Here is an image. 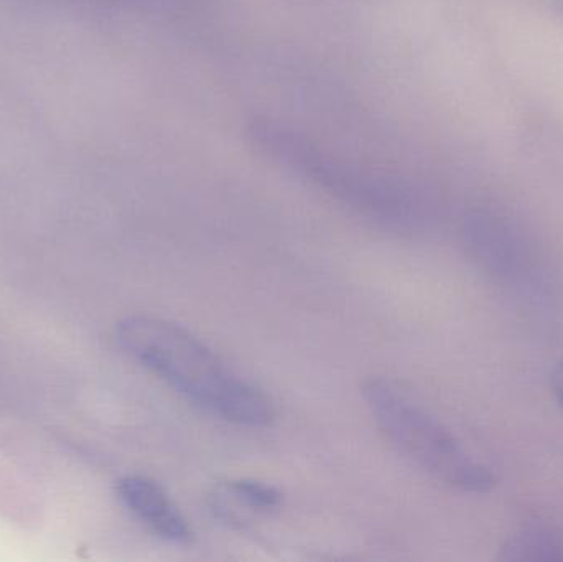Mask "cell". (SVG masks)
<instances>
[{
  "instance_id": "5b68a950",
  "label": "cell",
  "mask_w": 563,
  "mask_h": 562,
  "mask_svg": "<svg viewBox=\"0 0 563 562\" xmlns=\"http://www.w3.org/2000/svg\"><path fill=\"white\" fill-rule=\"evenodd\" d=\"M119 500L141 520L152 533L174 544L190 543L194 538L190 524L170 495L147 475H125L118 482Z\"/></svg>"
},
{
  "instance_id": "3957f363",
  "label": "cell",
  "mask_w": 563,
  "mask_h": 562,
  "mask_svg": "<svg viewBox=\"0 0 563 562\" xmlns=\"http://www.w3.org/2000/svg\"><path fill=\"white\" fill-rule=\"evenodd\" d=\"M254 134L263 147H267L285 164L291 165L314 185L361 213L389 227L409 230L426 221V208L410 188L338 164L284 129L263 124L254 129Z\"/></svg>"
},
{
  "instance_id": "8992f818",
  "label": "cell",
  "mask_w": 563,
  "mask_h": 562,
  "mask_svg": "<svg viewBox=\"0 0 563 562\" xmlns=\"http://www.w3.org/2000/svg\"><path fill=\"white\" fill-rule=\"evenodd\" d=\"M499 560L563 561V531L551 527L521 528L503 543Z\"/></svg>"
},
{
  "instance_id": "7a4b0ae2",
  "label": "cell",
  "mask_w": 563,
  "mask_h": 562,
  "mask_svg": "<svg viewBox=\"0 0 563 562\" xmlns=\"http://www.w3.org/2000/svg\"><path fill=\"white\" fill-rule=\"evenodd\" d=\"M367 411L393 448L433 481L463 494H489L492 469L476 461L456 436L389 378L373 376L361 389Z\"/></svg>"
},
{
  "instance_id": "277c9868",
  "label": "cell",
  "mask_w": 563,
  "mask_h": 562,
  "mask_svg": "<svg viewBox=\"0 0 563 562\" xmlns=\"http://www.w3.org/2000/svg\"><path fill=\"white\" fill-rule=\"evenodd\" d=\"M462 243L473 266L503 289L542 294L551 274L534 238L495 208H478L463 221Z\"/></svg>"
},
{
  "instance_id": "52a82bcc",
  "label": "cell",
  "mask_w": 563,
  "mask_h": 562,
  "mask_svg": "<svg viewBox=\"0 0 563 562\" xmlns=\"http://www.w3.org/2000/svg\"><path fill=\"white\" fill-rule=\"evenodd\" d=\"M231 494L240 504L254 511H273L280 507L284 495L279 488L254 478L231 482Z\"/></svg>"
},
{
  "instance_id": "6da1fadb",
  "label": "cell",
  "mask_w": 563,
  "mask_h": 562,
  "mask_svg": "<svg viewBox=\"0 0 563 562\" xmlns=\"http://www.w3.org/2000/svg\"><path fill=\"white\" fill-rule=\"evenodd\" d=\"M119 349L181 398L240 428H266L276 418L269 396L234 372L190 330L134 316L115 329Z\"/></svg>"
},
{
  "instance_id": "ba28073f",
  "label": "cell",
  "mask_w": 563,
  "mask_h": 562,
  "mask_svg": "<svg viewBox=\"0 0 563 562\" xmlns=\"http://www.w3.org/2000/svg\"><path fill=\"white\" fill-rule=\"evenodd\" d=\"M551 392L554 395L555 401L563 409V360L558 363L551 373Z\"/></svg>"
}]
</instances>
